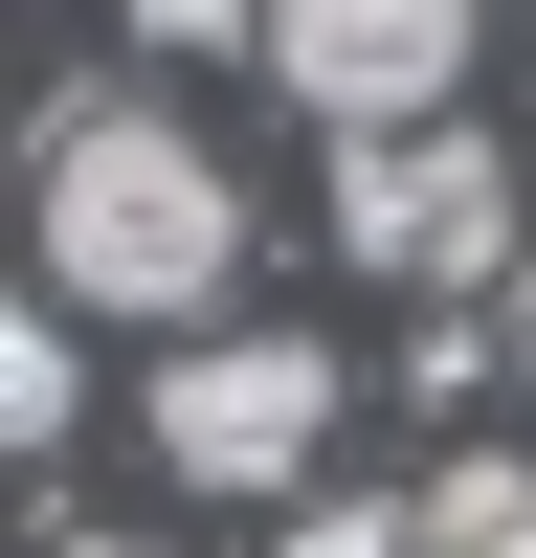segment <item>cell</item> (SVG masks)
I'll list each match as a JSON object with an SVG mask.
<instances>
[{"label": "cell", "instance_id": "obj_1", "mask_svg": "<svg viewBox=\"0 0 536 558\" xmlns=\"http://www.w3.org/2000/svg\"><path fill=\"white\" fill-rule=\"evenodd\" d=\"M223 268H246V179L202 157L179 112H45V291L68 313H134V336H202Z\"/></svg>", "mask_w": 536, "mask_h": 558}, {"label": "cell", "instance_id": "obj_2", "mask_svg": "<svg viewBox=\"0 0 536 558\" xmlns=\"http://www.w3.org/2000/svg\"><path fill=\"white\" fill-rule=\"evenodd\" d=\"M336 268L357 291H491V268H514V157H491L470 112L336 134Z\"/></svg>", "mask_w": 536, "mask_h": 558}, {"label": "cell", "instance_id": "obj_3", "mask_svg": "<svg viewBox=\"0 0 536 558\" xmlns=\"http://www.w3.org/2000/svg\"><path fill=\"white\" fill-rule=\"evenodd\" d=\"M336 357L313 336H157V492H202V514H246V492H313V447H336Z\"/></svg>", "mask_w": 536, "mask_h": 558}, {"label": "cell", "instance_id": "obj_4", "mask_svg": "<svg viewBox=\"0 0 536 558\" xmlns=\"http://www.w3.org/2000/svg\"><path fill=\"white\" fill-rule=\"evenodd\" d=\"M470 45H491V0H268L246 68L291 89L313 134H380V112H447V89H470Z\"/></svg>", "mask_w": 536, "mask_h": 558}, {"label": "cell", "instance_id": "obj_5", "mask_svg": "<svg viewBox=\"0 0 536 558\" xmlns=\"http://www.w3.org/2000/svg\"><path fill=\"white\" fill-rule=\"evenodd\" d=\"M68 425H89V380H68V291H23V313H0V447L45 470Z\"/></svg>", "mask_w": 536, "mask_h": 558}, {"label": "cell", "instance_id": "obj_6", "mask_svg": "<svg viewBox=\"0 0 536 558\" xmlns=\"http://www.w3.org/2000/svg\"><path fill=\"white\" fill-rule=\"evenodd\" d=\"M425 536H447V558H536V447H470V470H425Z\"/></svg>", "mask_w": 536, "mask_h": 558}, {"label": "cell", "instance_id": "obj_7", "mask_svg": "<svg viewBox=\"0 0 536 558\" xmlns=\"http://www.w3.org/2000/svg\"><path fill=\"white\" fill-rule=\"evenodd\" d=\"M112 23H134V45H179V68H202V45L246 68V45H268V0H112Z\"/></svg>", "mask_w": 536, "mask_h": 558}, {"label": "cell", "instance_id": "obj_8", "mask_svg": "<svg viewBox=\"0 0 536 558\" xmlns=\"http://www.w3.org/2000/svg\"><path fill=\"white\" fill-rule=\"evenodd\" d=\"M491 336H514V380H536V268H514V313H491Z\"/></svg>", "mask_w": 536, "mask_h": 558}]
</instances>
